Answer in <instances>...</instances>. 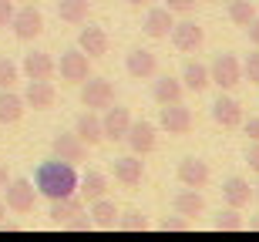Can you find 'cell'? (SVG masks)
<instances>
[{"label": "cell", "instance_id": "cell-1", "mask_svg": "<svg viewBox=\"0 0 259 242\" xmlns=\"http://www.w3.org/2000/svg\"><path fill=\"white\" fill-rule=\"evenodd\" d=\"M34 188H37V195H44L48 202L64 199V195H74L77 192V172H74V165L61 162V158L40 162L37 172H34Z\"/></svg>", "mask_w": 259, "mask_h": 242}, {"label": "cell", "instance_id": "cell-2", "mask_svg": "<svg viewBox=\"0 0 259 242\" xmlns=\"http://www.w3.org/2000/svg\"><path fill=\"white\" fill-rule=\"evenodd\" d=\"M209 81L219 84L222 91H232L242 81V61L236 54H215V61H212V68H209Z\"/></svg>", "mask_w": 259, "mask_h": 242}, {"label": "cell", "instance_id": "cell-3", "mask_svg": "<svg viewBox=\"0 0 259 242\" xmlns=\"http://www.w3.org/2000/svg\"><path fill=\"white\" fill-rule=\"evenodd\" d=\"M88 54L81 47H71L61 54V64H54V68L61 71V81H67V84H81V81L91 78V64H88Z\"/></svg>", "mask_w": 259, "mask_h": 242}, {"label": "cell", "instance_id": "cell-4", "mask_svg": "<svg viewBox=\"0 0 259 242\" xmlns=\"http://www.w3.org/2000/svg\"><path fill=\"white\" fill-rule=\"evenodd\" d=\"M81 105L91 111H105L108 105H115V87L105 78H88L81 81Z\"/></svg>", "mask_w": 259, "mask_h": 242}, {"label": "cell", "instance_id": "cell-5", "mask_svg": "<svg viewBox=\"0 0 259 242\" xmlns=\"http://www.w3.org/2000/svg\"><path fill=\"white\" fill-rule=\"evenodd\" d=\"M10 27H14V37L17 40H34L40 37V30H44V17H40L37 7H20L14 10V17H10Z\"/></svg>", "mask_w": 259, "mask_h": 242}, {"label": "cell", "instance_id": "cell-6", "mask_svg": "<svg viewBox=\"0 0 259 242\" xmlns=\"http://www.w3.org/2000/svg\"><path fill=\"white\" fill-rule=\"evenodd\" d=\"M128 125H132V111L128 108H118V105L105 108V118H101V135H105V141H125Z\"/></svg>", "mask_w": 259, "mask_h": 242}, {"label": "cell", "instance_id": "cell-7", "mask_svg": "<svg viewBox=\"0 0 259 242\" xmlns=\"http://www.w3.org/2000/svg\"><path fill=\"white\" fill-rule=\"evenodd\" d=\"M7 188V209H14V212L27 215L30 209H34V202H37V188H34V182H27V178H14V182L4 185Z\"/></svg>", "mask_w": 259, "mask_h": 242}, {"label": "cell", "instance_id": "cell-8", "mask_svg": "<svg viewBox=\"0 0 259 242\" xmlns=\"http://www.w3.org/2000/svg\"><path fill=\"white\" fill-rule=\"evenodd\" d=\"M125 141H128V148H132V155H152L155 145H158V138H155V125H152V121H132V125H128Z\"/></svg>", "mask_w": 259, "mask_h": 242}, {"label": "cell", "instance_id": "cell-9", "mask_svg": "<svg viewBox=\"0 0 259 242\" xmlns=\"http://www.w3.org/2000/svg\"><path fill=\"white\" fill-rule=\"evenodd\" d=\"M202 40H205V34H202V27L195 24V20H179V24H172V44H175V51H182V54H195V51L202 47Z\"/></svg>", "mask_w": 259, "mask_h": 242}, {"label": "cell", "instance_id": "cell-10", "mask_svg": "<svg viewBox=\"0 0 259 242\" xmlns=\"http://www.w3.org/2000/svg\"><path fill=\"white\" fill-rule=\"evenodd\" d=\"M162 128L168 131V135H189L192 131V111L182 105V101H175V105H162Z\"/></svg>", "mask_w": 259, "mask_h": 242}, {"label": "cell", "instance_id": "cell-11", "mask_svg": "<svg viewBox=\"0 0 259 242\" xmlns=\"http://www.w3.org/2000/svg\"><path fill=\"white\" fill-rule=\"evenodd\" d=\"M125 68H128V74H132L135 81H148V78L158 74V58H155L152 51H145V47H135V51H128Z\"/></svg>", "mask_w": 259, "mask_h": 242}, {"label": "cell", "instance_id": "cell-12", "mask_svg": "<svg viewBox=\"0 0 259 242\" xmlns=\"http://www.w3.org/2000/svg\"><path fill=\"white\" fill-rule=\"evenodd\" d=\"M179 182L185 185V188H205L209 185V165L202 162V158H195V155H189V158H182L179 162Z\"/></svg>", "mask_w": 259, "mask_h": 242}, {"label": "cell", "instance_id": "cell-13", "mask_svg": "<svg viewBox=\"0 0 259 242\" xmlns=\"http://www.w3.org/2000/svg\"><path fill=\"white\" fill-rule=\"evenodd\" d=\"M212 121L219 128H239L242 125V108L236 98L229 94H219L215 101H212Z\"/></svg>", "mask_w": 259, "mask_h": 242}, {"label": "cell", "instance_id": "cell-14", "mask_svg": "<svg viewBox=\"0 0 259 242\" xmlns=\"http://www.w3.org/2000/svg\"><path fill=\"white\" fill-rule=\"evenodd\" d=\"M20 71L27 74V81H51L58 68H54V58H51V54H44V51H30V54H24Z\"/></svg>", "mask_w": 259, "mask_h": 242}, {"label": "cell", "instance_id": "cell-15", "mask_svg": "<svg viewBox=\"0 0 259 242\" xmlns=\"http://www.w3.org/2000/svg\"><path fill=\"white\" fill-rule=\"evenodd\" d=\"M172 24H175V17H172V10H168V7H152L148 14H145L142 30L152 40H165L168 34H172Z\"/></svg>", "mask_w": 259, "mask_h": 242}, {"label": "cell", "instance_id": "cell-16", "mask_svg": "<svg viewBox=\"0 0 259 242\" xmlns=\"http://www.w3.org/2000/svg\"><path fill=\"white\" fill-rule=\"evenodd\" d=\"M142 178H145L142 155L115 158V182H118V185H125V188H135V185H142Z\"/></svg>", "mask_w": 259, "mask_h": 242}, {"label": "cell", "instance_id": "cell-17", "mask_svg": "<svg viewBox=\"0 0 259 242\" xmlns=\"http://www.w3.org/2000/svg\"><path fill=\"white\" fill-rule=\"evenodd\" d=\"M51 148H54V158H61V162H71V165L84 162V155H88V145H84V141H81L77 135H64V131H61V135L51 141Z\"/></svg>", "mask_w": 259, "mask_h": 242}, {"label": "cell", "instance_id": "cell-18", "mask_svg": "<svg viewBox=\"0 0 259 242\" xmlns=\"http://www.w3.org/2000/svg\"><path fill=\"white\" fill-rule=\"evenodd\" d=\"M54 101H58V91L51 81H30L24 91V105H30L34 111H48V108H54Z\"/></svg>", "mask_w": 259, "mask_h": 242}, {"label": "cell", "instance_id": "cell-19", "mask_svg": "<svg viewBox=\"0 0 259 242\" xmlns=\"http://www.w3.org/2000/svg\"><path fill=\"white\" fill-rule=\"evenodd\" d=\"M74 135L84 141L88 148H95V145H101L105 141V135H101V118L88 108L84 115H77V121H74Z\"/></svg>", "mask_w": 259, "mask_h": 242}, {"label": "cell", "instance_id": "cell-20", "mask_svg": "<svg viewBox=\"0 0 259 242\" xmlns=\"http://www.w3.org/2000/svg\"><path fill=\"white\" fill-rule=\"evenodd\" d=\"M81 209H84V199H77V195H64V199H54L51 202V222L54 225H67L74 222L77 215H81Z\"/></svg>", "mask_w": 259, "mask_h": 242}, {"label": "cell", "instance_id": "cell-21", "mask_svg": "<svg viewBox=\"0 0 259 242\" xmlns=\"http://www.w3.org/2000/svg\"><path fill=\"white\" fill-rule=\"evenodd\" d=\"M77 47L84 51L88 58H105L108 54V34L101 27H81V34H77Z\"/></svg>", "mask_w": 259, "mask_h": 242}, {"label": "cell", "instance_id": "cell-22", "mask_svg": "<svg viewBox=\"0 0 259 242\" xmlns=\"http://www.w3.org/2000/svg\"><path fill=\"white\" fill-rule=\"evenodd\" d=\"M222 199H226V205H229V209H242V205H249V199H252L249 182H246V178H239V175L226 178V182H222Z\"/></svg>", "mask_w": 259, "mask_h": 242}, {"label": "cell", "instance_id": "cell-23", "mask_svg": "<svg viewBox=\"0 0 259 242\" xmlns=\"http://www.w3.org/2000/svg\"><path fill=\"white\" fill-rule=\"evenodd\" d=\"M185 87L179 78H168V74H162V78H155L152 84V98L158 101V105H175V101H182Z\"/></svg>", "mask_w": 259, "mask_h": 242}, {"label": "cell", "instance_id": "cell-24", "mask_svg": "<svg viewBox=\"0 0 259 242\" xmlns=\"http://www.w3.org/2000/svg\"><path fill=\"white\" fill-rule=\"evenodd\" d=\"M24 118V98L10 87H0V125H17Z\"/></svg>", "mask_w": 259, "mask_h": 242}, {"label": "cell", "instance_id": "cell-25", "mask_svg": "<svg viewBox=\"0 0 259 242\" xmlns=\"http://www.w3.org/2000/svg\"><path fill=\"white\" fill-rule=\"evenodd\" d=\"M212 81H209V68L205 64H199V61H185V68H182V87L185 91H205Z\"/></svg>", "mask_w": 259, "mask_h": 242}, {"label": "cell", "instance_id": "cell-26", "mask_svg": "<svg viewBox=\"0 0 259 242\" xmlns=\"http://www.w3.org/2000/svg\"><path fill=\"white\" fill-rule=\"evenodd\" d=\"M172 205L182 219H192V215H199L202 209H205V199L199 195V188H182V192L172 199Z\"/></svg>", "mask_w": 259, "mask_h": 242}, {"label": "cell", "instance_id": "cell-27", "mask_svg": "<svg viewBox=\"0 0 259 242\" xmlns=\"http://www.w3.org/2000/svg\"><path fill=\"white\" fill-rule=\"evenodd\" d=\"M77 192H81L84 202H95V199H101L108 192V178L101 172H84L77 178Z\"/></svg>", "mask_w": 259, "mask_h": 242}, {"label": "cell", "instance_id": "cell-28", "mask_svg": "<svg viewBox=\"0 0 259 242\" xmlns=\"http://www.w3.org/2000/svg\"><path fill=\"white\" fill-rule=\"evenodd\" d=\"M91 14V0H58V17L64 24H84Z\"/></svg>", "mask_w": 259, "mask_h": 242}, {"label": "cell", "instance_id": "cell-29", "mask_svg": "<svg viewBox=\"0 0 259 242\" xmlns=\"http://www.w3.org/2000/svg\"><path fill=\"white\" fill-rule=\"evenodd\" d=\"M252 17H256V4L252 0H229V20L236 24V27H249Z\"/></svg>", "mask_w": 259, "mask_h": 242}, {"label": "cell", "instance_id": "cell-30", "mask_svg": "<svg viewBox=\"0 0 259 242\" xmlns=\"http://www.w3.org/2000/svg\"><path fill=\"white\" fill-rule=\"evenodd\" d=\"M91 219H95L98 225L111 229V225L118 222V209H115V202H108L105 195H101V199H95V202H91Z\"/></svg>", "mask_w": 259, "mask_h": 242}, {"label": "cell", "instance_id": "cell-31", "mask_svg": "<svg viewBox=\"0 0 259 242\" xmlns=\"http://www.w3.org/2000/svg\"><path fill=\"white\" fill-rule=\"evenodd\" d=\"M242 219H239V209H226V212L215 215V229H226V232H236V229H242Z\"/></svg>", "mask_w": 259, "mask_h": 242}, {"label": "cell", "instance_id": "cell-32", "mask_svg": "<svg viewBox=\"0 0 259 242\" xmlns=\"http://www.w3.org/2000/svg\"><path fill=\"white\" fill-rule=\"evenodd\" d=\"M20 78V68L10 58H0V87H14Z\"/></svg>", "mask_w": 259, "mask_h": 242}, {"label": "cell", "instance_id": "cell-33", "mask_svg": "<svg viewBox=\"0 0 259 242\" xmlns=\"http://www.w3.org/2000/svg\"><path fill=\"white\" fill-rule=\"evenodd\" d=\"M242 78L249 81V84H256V87H259V47L252 51L246 61H242Z\"/></svg>", "mask_w": 259, "mask_h": 242}, {"label": "cell", "instance_id": "cell-34", "mask_svg": "<svg viewBox=\"0 0 259 242\" xmlns=\"http://www.w3.org/2000/svg\"><path fill=\"white\" fill-rule=\"evenodd\" d=\"M165 7L172 14H189V10H195V0H165Z\"/></svg>", "mask_w": 259, "mask_h": 242}, {"label": "cell", "instance_id": "cell-35", "mask_svg": "<svg viewBox=\"0 0 259 242\" xmlns=\"http://www.w3.org/2000/svg\"><path fill=\"white\" fill-rule=\"evenodd\" d=\"M14 17V0H0V27H7Z\"/></svg>", "mask_w": 259, "mask_h": 242}, {"label": "cell", "instance_id": "cell-36", "mask_svg": "<svg viewBox=\"0 0 259 242\" xmlns=\"http://www.w3.org/2000/svg\"><path fill=\"white\" fill-rule=\"evenodd\" d=\"M148 225V219H145L142 212H128V219H125V229H145Z\"/></svg>", "mask_w": 259, "mask_h": 242}, {"label": "cell", "instance_id": "cell-37", "mask_svg": "<svg viewBox=\"0 0 259 242\" xmlns=\"http://www.w3.org/2000/svg\"><path fill=\"white\" fill-rule=\"evenodd\" d=\"M246 165H249L252 172H259V141L249 148V152H246Z\"/></svg>", "mask_w": 259, "mask_h": 242}, {"label": "cell", "instance_id": "cell-38", "mask_svg": "<svg viewBox=\"0 0 259 242\" xmlns=\"http://www.w3.org/2000/svg\"><path fill=\"white\" fill-rule=\"evenodd\" d=\"M246 34H249V40H252V47H259V14L252 17V24L246 27Z\"/></svg>", "mask_w": 259, "mask_h": 242}, {"label": "cell", "instance_id": "cell-39", "mask_svg": "<svg viewBox=\"0 0 259 242\" xmlns=\"http://www.w3.org/2000/svg\"><path fill=\"white\" fill-rule=\"evenodd\" d=\"M246 135H249L252 141H259V118H249V121H246Z\"/></svg>", "mask_w": 259, "mask_h": 242}, {"label": "cell", "instance_id": "cell-40", "mask_svg": "<svg viewBox=\"0 0 259 242\" xmlns=\"http://www.w3.org/2000/svg\"><path fill=\"white\" fill-rule=\"evenodd\" d=\"M162 229H185V219H165Z\"/></svg>", "mask_w": 259, "mask_h": 242}, {"label": "cell", "instance_id": "cell-41", "mask_svg": "<svg viewBox=\"0 0 259 242\" xmlns=\"http://www.w3.org/2000/svg\"><path fill=\"white\" fill-rule=\"evenodd\" d=\"M4 185H7V168L0 165V188H4Z\"/></svg>", "mask_w": 259, "mask_h": 242}, {"label": "cell", "instance_id": "cell-42", "mask_svg": "<svg viewBox=\"0 0 259 242\" xmlns=\"http://www.w3.org/2000/svg\"><path fill=\"white\" fill-rule=\"evenodd\" d=\"M128 7H145V4H148V0H125Z\"/></svg>", "mask_w": 259, "mask_h": 242}, {"label": "cell", "instance_id": "cell-43", "mask_svg": "<svg viewBox=\"0 0 259 242\" xmlns=\"http://www.w3.org/2000/svg\"><path fill=\"white\" fill-rule=\"evenodd\" d=\"M4 215H7V205L0 202V222H4Z\"/></svg>", "mask_w": 259, "mask_h": 242}, {"label": "cell", "instance_id": "cell-44", "mask_svg": "<svg viewBox=\"0 0 259 242\" xmlns=\"http://www.w3.org/2000/svg\"><path fill=\"white\" fill-rule=\"evenodd\" d=\"M252 195H256V202H259V185H256V188H252Z\"/></svg>", "mask_w": 259, "mask_h": 242}, {"label": "cell", "instance_id": "cell-45", "mask_svg": "<svg viewBox=\"0 0 259 242\" xmlns=\"http://www.w3.org/2000/svg\"><path fill=\"white\" fill-rule=\"evenodd\" d=\"M252 229H259V219H256V222H252Z\"/></svg>", "mask_w": 259, "mask_h": 242}, {"label": "cell", "instance_id": "cell-46", "mask_svg": "<svg viewBox=\"0 0 259 242\" xmlns=\"http://www.w3.org/2000/svg\"><path fill=\"white\" fill-rule=\"evenodd\" d=\"M215 4H222V0H215Z\"/></svg>", "mask_w": 259, "mask_h": 242}, {"label": "cell", "instance_id": "cell-47", "mask_svg": "<svg viewBox=\"0 0 259 242\" xmlns=\"http://www.w3.org/2000/svg\"><path fill=\"white\" fill-rule=\"evenodd\" d=\"M24 4H27V0H24Z\"/></svg>", "mask_w": 259, "mask_h": 242}]
</instances>
